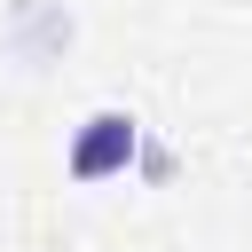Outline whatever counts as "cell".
I'll return each instance as SVG.
<instances>
[{
	"label": "cell",
	"mask_w": 252,
	"mask_h": 252,
	"mask_svg": "<svg viewBox=\"0 0 252 252\" xmlns=\"http://www.w3.org/2000/svg\"><path fill=\"white\" fill-rule=\"evenodd\" d=\"M134 142H142V126L126 118V110H94L87 126H79V142H71V181H110V173H126L134 165Z\"/></svg>",
	"instance_id": "cell-1"
},
{
	"label": "cell",
	"mask_w": 252,
	"mask_h": 252,
	"mask_svg": "<svg viewBox=\"0 0 252 252\" xmlns=\"http://www.w3.org/2000/svg\"><path fill=\"white\" fill-rule=\"evenodd\" d=\"M8 24H16V55H24V63H39V55L71 47V16H63L55 0H16V8H8Z\"/></svg>",
	"instance_id": "cell-2"
},
{
	"label": "cell",
	"mask_w": 252,
	"mask_h": 252,
	"mask_svg": "<svg viewBox=\"0 0 252 252\" xmlns=\"http://www.w3.org/2000/svg\"><path fill=\"white\" fill-rule=\"evenodd\" d=\"M134 165H142V181H165L173 173V150L165 142H134Z\"/></svg>",
	"instance_id": "cell-3"
}]
</instances>
